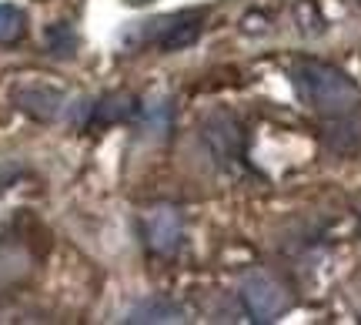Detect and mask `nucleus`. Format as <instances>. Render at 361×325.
Masks as SVG:
<instances>
[{
  "instance_id": "obj_2",
  "label": "nucleus",
  "mask_w": 361,
  "mask_h": 325,
  "mask_svg": "<svg viewBox=\"0 0 361 325\" xmlns=\"http://www.w3.org/2000/svg\"><path fill=\"white\" fill-rule=\"evenodd\" d=\"M241 302L255 322H274L278 315L291 309V292L281 278H274L264 268H251L241 278Z\"/></svg>"
},
{
  "instance_id": "obj_6",
  "label": "nucleus",
  "mask_w": 361,
  "mask_h": 325,
  "mask_svg": "<svg viewBox=\"0 0 361 325\" xmlns=\"http://www.w3.org/2000/svg\"><path fill=\"white\" fill-rule=\"evenodd\" d=\"M171 114H174V107H171L168 98H147L144 105H137L134 117H137V131H141L144 138H154V141H164L171 131Z\"/></svg>"
},
{
  "instance_id": "obj_4",
  "label": "nucleus",
  "mask_w": 361,
  "mask_h": 325,
  "mask_svg": "<svg viewBox=\"0 0 361 325\" xmlns=\"http://www.w3.org/2000/svg\"><path fill=\"white\" fill-rule=\"evenodd\" d=\"M13 105L20 107L24 114H30L34 121H61L64 114H71L67 94L47 84H24L13 91Z\"/></svg>"
},
{
  "instance_id": "obj_8",
  "label": "nucleus",
  "mask_w": 361,
  "mask_h": 325,
  "mask_svg": "<svg viewBox=\"0 0 361 325\" xmlns=\"http://www.w3.org/2000/svg\"><path fill=\"white\" fill-rule=\"evenodd\" d=\"M124 322H184V309L178 302L151 295V299H141L137 305H130L124 312Z\"/></svg>"
},
{
  "instance_id": "obj_3",
  "label": "nucleus",
  "mask_w": 361,
  "mask_h": 325,
  "mask_svg": "<svg viewBox=\"0 0 361 325\" xmlns=\"http://www.w3.org/2000/svg\"><path fill=\"white\" fill-rule=\"evenodd\" d=\"M144 238H147V248L154 255H174L184 242V218L174 205H154V208L144 211L141 218Z\"/></svg>"
},
{
  "instance_id": "obj_10",
  "label": "nucleus",
  "mask_w": 361,
  "mask_h": 325,
  "mask_svg": "<svg viewBox=\"0 0 361 325\" xmlns=\"http://www.w3.org/2000/svg\"><path fill=\"white\" fill-rule=\"evenodd\" d=\"M27 34V13L13 4H0V44H17Z\"/></svg>"
},
{
  "instance_id": "obj_7",
  "label": "nucleus",
  "mask_w": 361,
  "mask_h": 325,
  "mask_svg": "<svg viewBox=\"0 0 361 325\" xmlns=\"http://www.w3.org/2000/svg\"><path fill=\"white\" fill-rule=\"evenodd\" d=\"M204 138L211 141L214 155L221 161H231V158L241 155V134H238V124H234L228 114H214L204 124Z\"/></svg>"
},
{
  "instance_id": "obj_9",
  "label": "nucleus",
  "mask_w": 361,
  "mask_h": 325,
  "mask_svg": "<svg viewBox=\"0 0 361 325\" xmlns=\"http://www.w3.org/2000/svg\"><path fill=\"white\" fill-rule=\"evenodd\" d=\"M134 111H137V101H134V94L114 91V94H107V98H101V101H94V111H90V124H114V121H128Z\"/></svg>"
},
{
  "instance_id": "obj_1",
  "label": "nucleus",
  "mask_w": 361,
  "mask_h": 325,
  "mask_svg": "<svg viewBox=\"0 0 361 325\" xmlns=\"http://www.w3.org/2000/svg\"><path fill=\"white\" fill-rule=\"evenodd\" d=\"M291 81H295L298 98L322 117H348L361 105L358 84L345 71H338L335 64L301 61L291 71Z\"/></svg>"
},
{
  "instance_id": "obj_5",
  "label": "nucleus",
  "mask_w": 361,
  "mask_h": 325,
  "mask_svg": "<svg viewBox=\"0 0 361 325\" xmlns=\"http://www.w3.org/2000/svg\"><path fill=\"white\" fill-rule=\"evenodd\" d=\"M157 30H151V40L164 51H184L201 34V13H174L168 20H157Z\"/></svg>"
}]
</instances>
